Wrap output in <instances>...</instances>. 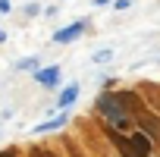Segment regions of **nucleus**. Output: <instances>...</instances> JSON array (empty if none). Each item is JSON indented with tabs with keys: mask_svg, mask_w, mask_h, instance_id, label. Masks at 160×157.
I'll use <instances>...</instances> for the list:
<instances>
[{
	"mask_svg": "<svg viewBox=\"0 0 160 157\" xmlns=\"http://www.w3.org/2000/svg\"><path fill=\"white\" fill-rule=\"evenodd\" d=\"M129 144H132L135 151H141V154H148V157H151V138H148V135H141V132H138V135H132V138H129Z\"/></svg>",
	"mask_w": 160,
	"mask_h": 157,
	"instance_id": "obj_6",
	"label": "nucleus"
},
{
	"mask_svg": "<svg viewBox=\"0 0 160 157\" xmlns=\"http://www.w3.org/2000/svg\"><path fill=\"white\" fill-rule=\"evenodd\" d=\"M98 110L104 113V119L107 123H113V126H119V129H126L129 126V116H126V110H122V104H119V98H101L98 101Z\"/></svg>",
	"mask_w": 160,
	"mask_h": 157,
	"instance_id": "obj_1",
	"label": "nucleus"
},
{
	"mask_svg": "<svg viewBox=\"0 0 160 157\" xmlns=\"http://www.w3.org/2000/svg\"><path fill=\"white\" fill-rule=\"evenodd\" d=\"M110 138H113V144L122 151V157H148V154H141V151H135L132 144H129V138H122V135H116V132H110Z\"/></svg>",
	"mask_w": 160,
	"mask_h": 157,
	"instance_id": "obj_5",
	"label": "nucleus"
},
{
	"mask_svg": "<svg viewBox=\"0 0 160 157\" xmlns=\"http://www.w3.org/2000/svg\"><path fill=\"white\" fill-rule=\"evenodd\" d=\"M75 101H78V85L72 82V85H69V88H66V91L60 94V107H72Z\"/></svg>",
	"mask_w": 160,
	"mask_h": 157,
	"instance_id": "obj_7",
	"label": "nucleus"
},
{
	"mask_svg": "<svg viewBox=\"0 0 160 157\" xmlns=\"http://www.w3.org/2000/svg\"><path fill=\"white\" fill-rule=\"evenodd\" d=\"M85 32V22H72V25H66V28H60L57 35H53V41L57 44H69V41H75L78 35Z\"/></svg>",
	"mask_w": 160,
	"mask_h": 157,
	"instance_id": "obj_2",
	"label": "nucleus"
},
{
	"mask_svg": "<svg viewBox=\"0 0 160 157\" xmlns=\"http://www.w3.org/2000/svg\"><path fill=\"white\" fill-rule=\"evenodd\" d=\"M25 13H28V16H38V13H41V7H38V3H28V7H25Z\"/></svg>",
	"mask_w": 160,
	"mask_h": 157,
	"instance_id": "obj_10",
	"label": "nucleus"
},
{
	"mask_svg": "<svg viewBox=\"0 0 160 157\" xmlns=\"http://www.w3.org/2000/svg\"><path fill=\"white\" fill-rule=\"evenodd\" d=\"M66 119H69V113H60V116H53V119H47V123H38V126H35V135H44V132H53V129L66 126Z\"/></svg>",
	"mask_w": 160,
	"mask_h": 157,
	"instance_id": "obj_4",
	"label": "nucleus"
},
{
	"mask_svg": "<svg viewBox=\"0 0 160 157\" xmlns=\"http://www.w3.org/2000/svg\"><path fill=\"white\" fill-rule=\"evenodd\" d=\"M110 57H113V50H98V53H94V63H107Z\"/></svg>",
	"mask_w": 160,
	"mask_h": 157,
	"instance_id": "obj_9",
	"label": "nucleus"
},
{
	"mask_svg": "<svg viewBox=\"0 0 160 157\" xmlns=\"http://www.w3.org/2000/svg\"><path fill=\"white\" fill-rule=\"evenodd\" d=\"M0 157H16V154H13V151H3V154H0Z\"/></svg>",
	"mask_w": 160,
	"mask_h": 157,
	"instance_id": "obj_13",
	"label": "nucleus"
},
{
	"mask_svg": "<svg viewBox=\"0 0 160 157\" xmlns=\"http://www.w3.org/2000/svg\"><path fill=\"white\" fill-rule=\"evenodd\" d=\"M0 13H10V0H0Z\"/></svg>",
	"mask_w": 160,
	"mask_h": 157,
	"instance_id": "obj_11",
	"label": "nucleus"
},
{
	"mask_svg": "<svg viewBox=\"0 0 160 157\" xmlns=\"http://www.w3.org/2000/svg\"><path fill=\"white\" fill-rule=\"evenodd\" d=\"M35 78L44 85V88H57V82H60V66H47V69H38L35 72Z\"/></svg>",
	"mask_w": 160,
	"mask_h": 157,
	"instance_id": "obj_3",
	"label": "nucleus"
},
{
	"mask_svg": "<svg viewBox=\"0 0 160 157\" xmlns=\"http://www.w3.org/2000/svg\"><path fill=\"white\" fill-rule=\"evenodd\" d=\"M3 41H7V32H3V28H0V44H3Z\"/></svg>",
	"mask_w": 160,
	"mask_h": 157,
	"instance_id": "obj_12",
	"label": "nucleus"
},
{
	"mask_svg": "<svg viewBox=\"0 0 160 157\" xmlns=\"http://www.w3.org/2000/svg\"><path fill=\"white\" fill-rule=\"evenodd\" d=\"M35 66H38V60H35V57H25V60H19V63H16V69H35ZM35 72H38V69H35Z\"/></svg>",
	"mask_w": 160,
	"mask_h": 157,
	"instance_id": "obj_8",
	"label": "nucleus"
}]
</instances>
